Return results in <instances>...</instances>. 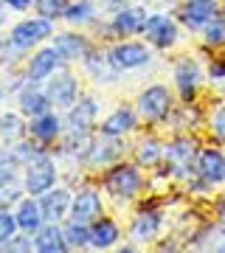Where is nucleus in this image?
<instances>
[{
	"label": "nucleus",
	"mask_w": 225,
	"mask_h": 253,
	"mask_svg": "<svg viewBox=\"0 0 225 253\" xmlns=\"http://www.w3.org/2000/svg\"><path fill=\"white\" fill-rule=\"evenodd\" d=\"M99 186L107 200L118 206H135L149 189V177H146V169H141L133 158H124L99 172Z\"/></svg>",
	"instance_id": "obj_1"
},
{
	"label": "nucleus",
	"mask_w": 225,
	"mask_h": 253,
	"mask_svg": "<svg viewBox=\"0 0 225 253\" xmlns=\"http://www.w3.org/2000/svg\"><path fill=\"white\" fill-rule=\"evenodd\" d=\"M197 149H200V141L191 135V132H172V135L166 138V158H163V166L155 169L152 174L186 183L191 174L197 172V166H194Z\"/></svg>",
	"instance_id": "obj_2"
},
{
	"label": "nucleus",
	"mask_w": 225,
	"mask_h": 253,
	"mask_svg": "<svg viewBox=\"0 0 225 253\" xmlns=\"http://www.w3.org/2000/svg\"><path fill=\"white\" fill-rule=\"evenodd\" d=\"M54 34H56V23L54 20L34 14V17H20L17 23H11L6 40H9V45L26 59L34 48H40L43 42H51V37Z\"/></svg>",
	"instance_id": "obj_3"
},
{
	"label": "nucleus",
	"mask_w": 225,
	"mask_h": 253,
	"mask_svg": "<svg viewBox=\"0 0 225 253\" xmlns=\"http://www.w3.org/2000/svg\"><path fill=\"white\" fill-rule=\"evenodd\" d=\"M130 149H133V141H130V138H116V135L93 132L88 152H85V158H82V169L99 174V172H104L107 166L130 158Z\"/></svg>",
	"instance_id": "obj_4"
},
{
	"label": "nucleus",
	"mask_w": 225,
	"mask_h": 253,
	"mask_svg": "<svg viewBox=\"0 0 225 253\" xmlns=\"http://www.w3.org/2000/svg\"><path fill=\"white\" fill-rule=\"evenodd\" d=\"M175 101H178L175 87H169L166 82H152V84H146L144 90L135 96V110H138V116H141L144 124L158 126L166 121V116L175 107Z\"/></svg>",
	"instance_id": "obj_5"
},
{
	"label": "nucleus",
	"mask_w": 225,
	"mask_h": 253,
	"mask_svg": "<svg viewBox=\"0 0 225 253\" xmlns=\"http://www.w3.org/2000/svg\"><path fill=\"white\" fill-rule=\"evenodd\" d=\"M155 51L144 37H130V40H116L110 42V56L121 73H141L155 65Z\"/></svg>",
	"instance_id": "obj_6"
},
{
	"label": "nucleus",
	"mask_w": 225,
	"mask_h": 253,
	"mask_svg": "<svg viewBox=\"0 0 225 253\" xmlns=\"http://www.w3.org/2000/svg\"><path fill=\"white\" fill-rule=\"evenodd\" d=\"M172 84L180 101H197L206 87V68L194 54H180L172 62Z\"/></svg>",
	"instance_id": "obj_7"
},
{
	"label": "nucleus",
	"mask_w": 225,
	"mask_h": 253,
	"mask_svg": "<svg viewBox=\"0 0 225 253\" xmlns=\"http://www.w3.org/2000/svg\"><path fill=\"white\" fill-rule=\"evenodd\" d=\"M23 186H26V194L31 197H40L43 191L54 189L59 177H62V169H59V161H56L54 149H43L34 161H28L23 166Z\"/></svg>",
	"instance_id": "obj_8"
},
{
	"label": "nucleus",
	"mask_w": 225,
	"mask_h": 253,
	"mask_svg": "<svg viewBox=\"0 0 225 253\" xmlns=\"http://www.w3.org/2000/svg\"><path fill=\"white\" fill-rule=\"evenodd\" d=\"M144 40L158 54L175 51L180 45V40H183V28H180L175 11H169V9L149 11V20H146V28H144Z\"/></svg>",
	"instance_id": "obj_9"
},
{
	"label": "nucleus",
	"mask_w": 225,
	"mask_h": 253,
	"mask_svg": "<svg viewBox=\"0 0 225 253\" xmlns=\"http://www.w3.org/2000/svg\"><path fill=\"white\" fill-rule=\"evenodd\" d=\"M169 225V217L161 206H138L130 217V225H127V236L138 245H152L163 236Z\"/></svg>",
	"instance_id": "obj_10"
},
{
	"label": "nucleus",
	"mask_w": 225,
	"mask_h": 253,
	"mask_svg": "<svg viewBox=\"0 0 225 253\" xmlns=\"http://www.w3.org/2000/svg\"><path fill=\"white\" fill-rule=\"evenodd\" d=\"M82 73L88 76L93 84H99V87H113L121 82L124 73L116 68L113 62V56H110V42H96L93 40V45L88 48V54L82 56Z\"/></svg>",
	"instance_id": "obj_11"
},
{
	"label": "nucleus",
	"mask_w": 225,
	"mask_h": 253,
	"mask_svg": "<svg viewBox=\"0 0 225 253\" xmlns=\"http://www.w3.org/2000/svg\"><path fill=\"white\" fill-rule=\"evenodd\" d=\"M101 121V101L93 93H82L71 110H65V135H93Z\"/></svg>",
	"instance_id": "obj_12"
},
{
	"label": "nucleus",
	"mask_w": 225,
	"mask_h": 253,
	"mask_svg": "<svg viewBox=\"0 0 225 253\" xmlns=\"http://www.w3.org/2000/svg\"><path fill=\"white\" fill-rule=\"evenodd\" d=\"M43 87H45V93H48L51 104H54V110H59V113L71 110L73 104H76V99L85 93L82 90V76L73 71L71 65L59 68L51 79H45Z\"/></svg>",
	"instance_id": "obj_13"
},
{
	"label": "nucleus",
	"mask_w": 225,
	"mask_h": 253,
	"mask_svg": "<svg viewBox=\"0 0 225 253\" xmlns=\"http://www.w3.org/2000/svg\"><path fill=\"white\" fill-rule=\"evenodd\" d=\"M101 214H107V200H104V191H101L99 183H82L73 189V203H71V214L68 219H76V222H93L99 219Z\"/></svg>",
	"instance_id": "obj_14"
},
{
	"label": "nucleus",
	"mask_w": 225,
	"mask_h": 253,
	"mask_svg": "<svg viewBox=\"0 0 225 253\" xmlns=\"http://www.w3.org/2000/svg\"><path fill=\"white\" fill-rule=\"evenodd\" d=\"M141 126H144V121L138 116L135 104H116L110 113L101 116L96 132H101V135H116V138H133V135H138Z\"/></svg>",
	"instance_id": "obj_15"
},
{
	"label": "nucleus",
	"mask_w": 225,
	"mask_h": 253,
	"mask_svg": "<svg viewBox=\"0 0 225 253\" xmlns=\"http://www.w3.org/2000/svg\"><path fill=\"white\" fill-rule=\"evenodd\" d=\"M220 0H180L175 6V17H178L180 28L189 31V34H200L203 26H206L211 17L220 14Z\"/></svg>",
	"instance_id": "obj_16"
},
{
	"label": "nucleus",
	"mask_w": 225,
	"mask_h": 253,
	"mask_svg": "<svg viewBox=\"0 0 225 253\" xmlns=\"http://www.w3.org/2000/svg\"><path fill=\"white\" fill-rule=\"evenodd\" d=\"M65 65H68V62L59 56V51L54 48V42H43L40 48H34V51L26 56L23 71H26V79L28 82L43 84L45 79H51L59 68H65Z\"/></svg>",
	"instance_id": "obj_17"
},
{
	"label": "nucleus",
	"mask_w": 225,
	"mask_h": 253,
	"mask_svg": "<svg viewBox=\"0 0 225 253\" xmlns=\"http://www.w3.org/2000/svg\"><path fill=\"white\" fill-rule=\"evenodd\" d=\"M51 42H54V48L59 51V56H62L68 65H79L82 56L88 54V48L93 45V37H90V31H85V28H56V34L51 37Z\"/></svg>",
	"instance_id": "obj_18"
},
{
	"label": "nucleus",
	"mask_w": 225,
	"mask_h": 253,
	"mask_svg": "<svg viewBox=\"0 0 225 253\" xmlns=\"http://www.w3.org/2000/svg\"><path fill=\"white\" fill-rule=\"evenodd\" d=\"M130 158H133L141 169L146 172H155L163 166V158H166V138H161L158 132H146V135H138L133 141V149H130Z\"/></svg>",
	"instance_id": "obj_19"
},
{
	"label": "nucleus",
	"mask_w": 225,
	"mask_h": 253,
	"mask_svg": "<svg viewBox=\"0 0 225 253\" xmlns=\"http://www.w3.org/2000/svg\"><path fill=\"white\" fill-rule=\"evenodd\" d=\"M40 211H43L45 222H65L68 214H71V203H73V186L68 183H56L54 189L43 191L40 197Z\"/></svg>",
	"instance_id": "obj_20"
},
{
	"label": "nucleus",
	"mask_w": 225,
	"mask_h": 253,
	"mask_svg": "<svg viewBox=\"0 0 225 253\" xmlns=\"http://www.w3.org/2000/svg\"><path fill=\"white\" fill-rule=\"evenodd\" d=\"M28 135L34 138L37 144L54 149L59 144V138L65 135V113L59 110H48L43 116L28 118Z\"/></svg>",
	"instance_id": "obj_21"
},
{
	"label": "nucleus",
	"mask_w": 225,
	"mask_h": 253,
	"mask_svg": "<svg viewBox=\"0 0 225 253\" xmlns=\"http://www.w3.org/2000/svg\"><path fill=\"white\" fill-rule=\"evenodd\" d=\"M194 166H197V174H203L208 183H214L217 189L225 186V152L220 144H200Z\"/></svg>",
	"instance_id": "obj_22"
},
{
	"label": "nucleus",
	"mask_w": 225,
	"mask_h": 253,
	"mask_svg": "<svg viewBox=\"0 0 225 253\" xmlns=\"http://www.w3.org/2000/svg\"><path fill=\"white\" fill-rule=\"evenodd\" d=\"M121 236H124L121 222L113 214H101L90 222V251H116Z\"/></svg>",
	"instance_id": "obj_23"
},
{
	"label": "nucleus",
	"mask_w": 225,
	"mask_h": 253,
	"mask_svg": "<svg viewBox=\"0 0 225 253\" xmlns=\"http://www.w3.org/2000/svg\"><path fill=\"white\" fill-rule=\"evenodd\" d=\"M14 107L26 118H37V116H43V113H48V110H54V104H51V99H48V93H45L43 84L26 82L17 90V96H14Z\"/></svg>",
	"instance_id": "obj_24"
},
{
	"label": "nucleus",
	"mask_w": 225,
	"mask_h": 253,
	"mask_svg": "<svg viewBox=\"0 0 225 253\" xmlns=\"http://www.w3.org/2000/svg\"><path fill=\"white\" fill-rule=\"evenodd\" d=\"M31 239H34V253H71L62 222H43L31 234Z\"/></svg>",
	"instance_id": "obj_25"
},
{
	"label": "nucleus",
	"mask_w": 225,
	"mask_h": 253,
	"mask_svg": "<svg viewBox=\"0 0 225 253\" xmlns=\"http://www.w3.org/2000/svg\"><path fill=\"white\" fill-rule=\"evenodd\" d=\"M200 121H203V110L197 107V101H175V107L172 113L166 116L163 126L169 129V132H191V129H197Z\"/></svg>",
	"instance_id": "obj_26"
},
{
	"label": "nucleus",
	"mask_w": 225,
	"mask_h": 253,
	"mask_svg": "<svg viewBox=\"0 0 225 253\" xmlns=\"http://www.w3.org/2000/svg\"><path fill=\"white\" fill-rule=\"evenodd\" d=\"M101 14H104V11H101L99 0H71V3L65 6L62 23L71 26V28H85V31H88Z\"/></svg>",
	"instance_id": "obj_27"
},
{
	"label": "nucleus",
	"mask_w": 225,
	"mask_h": 253,
	"mask_svg": "<svg viewBox=\"0 0 225 253\" xmlns=\"http://www.w3.org/2000/svg\"><path fill=\"white\" fill-rule=\"evenodd\" d=\"M23 135H28V118L14 110H0V144H14Z\"/></svg>",
	"instance_id": "obj_28"
},
{
	"label": "nucleus",
	"mask_w": 225,
	"mask_h": 253,
	"mask_svg": "<svg viewBox=\"0 0 225 253\" xmlns=\"http://www.w3.org/2000/svg\"><path fill=\"white\" fill-rule=\"evenodd\" d=\"M14 219H17V228L23 231V234H34L37 228L45 222V217H43V211H40V203H37V197L26 194V197L20 200L17 206H14Z\"/></svg>",
	"instance_id": "obj_29"
},
{
	"label": "nucleus",
	"mask_w": 225,
	"mask_h": 253,
	"mask_svg": "<svg viewBox=\"0 0 225 253\" xmlns=\"http://www.w3.org/2000/svg\"><path fill=\"white\" fill-rule=\"evenodd\" d=\"M200 40H203V48H208V51H225V14L223 11L203 26Z\"/></svg>",
	"instance_id": "obj_30"
},
{
	"label": "nucleus",
	"mask_w": 225,
	"mask_h": 253,
	"mask_svg": "<svg viewBox=\"0 0 225 253\" xmlns=\"http://www.w3.org/2000/svg\"><path fill=\"white\" fill-rule=\"evenodd\" d=\"M23 197H26L23 174H9V177H0V208H14Z\"/></svg>",
	"instance_id": "obj_31"
},
{
	"label": "nucleus",
	"mask_w": 225,
	"mask_h": 253,
	"mask_svg": "<svg viewBox=\"0 0 225 253\" xmlns=\"http://www.w3.org/2000/svg\"><path fill=\"white\" fill-rule=\"evenodd\" d=\"M65 239L68 248L73 251H90V222H76V219H65Z\"/></svg>",
	"instance_id": "obj_32"
},
{
	"label": "nucleus",
	"mask_w": 225,
	"mask_h": 253,
	"mask_svg": "<svg viewBox=\"0 0 225 253\" xmlns=\"http://www.w3.org/2000/svg\"><path fill=\"white\" fill-rule=\"evenodd\" d=\"M43 149H48V146L37 144L31 135H23L20 141H14V144H11V152H14V158L20 161V166H26L28 161H34V158L43 152Z\"/></svg>",
	"instance_id": "obj_33"
},
{
	"label": "nucleus",
	"mask_w": 225,
	"mask_h": 253,
	"mask_svg": "<svg viewBox=\"0 0 225 253\" xmlns=\"http://www.w3.org/2000/svg\"><path fill=\"white\" fill-rule=\"evenodd\" d=\"M208 135L214 138V144H225V101H220L211 113H208Z\"/></svg>",
	"instance_id": "obj_34"
},
{
	"label": "nucleus",
	"mask_w": 225,
	"mask_h": 253,
	"mask_svg": "<svg viewBox=\"0 0 225 253\" xmlns=\"http://www.w3.org/2000/svg\"><path fill=\"white\" fill-rule=\"evenodd\" d=\"M68 3L71 0H34V14L54 20V23H62V14H65Z\"/></svg>",
	"instance_id": "obj_35"
},
{
	"label": "nucleus",
	"mask_w": 225,
	"mask_h": 253,
	"mask_svg": "<svg viewBox=\"0 0 225 253\" xmlns=\"http://www.w3.org/2000/svg\"><path fill=\"white\" fill-rule=\"evenodd\" d=\"M17 219H14V208H0V248L17 234Z\"/></svg>",
	"instance_id": "obj_36"
},
{
	"label": "nucleus",
	"mask_w": 225,
	"mask_h": 253,
	"mask_svg": "<svg viewBox=\"0 0 225 253\" xmlns=\"http://www.w3.org/2000/svg\"><path fill=\"white\" fill-rule=\"evenodd\" d=\"M23 172V166L20 161L14 158L9 144H0V177H9V174H20Z\"/></svg>",
	"instance_id": "obj_37"
},
{
	"label": "nucleus",
	"mask_w": 225,
	"mask_h": 253,
	"mask_svg": "<svg viewBox=\"0 0 225 253\" xmlns=\"http://www.w3.org/2000/svg\"><path fill=\"white\" fill-rule=\"evenodd\" d=\"M31 251H34V239H31V234H23V231H17L0 248V253H31Z\"/></svg>",
	"instance_id": "obj_38"
},
{
	"label": "nucleus",
	"mask_w": 225,
	"mask_h": 253,
	"mask_svg": "<svg viewBox=\"0 0 225 253\" xmlns=\"http://www.w3.org/2000/svg\"><path fill=\"white\" fill-rule=\"evenodd\" d=\"M206 82H214V84H223L225 82V59L223 56H211L206 62Z\"/></svg>",
	"instance_id": "obj_39"
},
{
	"label": "nucleus",
	"mask_w": 225,
	"mask_h": 253,
	"mask_svg": "<svg viewBox=\"0 0 225 253\" xmlns=\"http://www.w3.org/2000/svg\"><path fill=\"white\" fill-rule=\"evenodd\" d=\"M6 6H9L11 14H28V11H34V0H3Z\"/></svg>",
	"instance_id": "obj_40"
},
{
	"label": "nucleus",
	"mask_w": 225,
	"mask_h": 253,
	"mask_svg": "<svg viewBox=\"0 0 225 253\" xmlns=\"http://www.w3.org/2000/svg\"><path fill=\"white\" fill-rule=\"evenodd\" d=\"M99 3H101V11H104V14H110V11L124 9V6H130V3H135V0H99Z\"/></svg>",
	"instance_id": "obj_41"
},
{
	"label": "nucleus",
	"mask_w": 225,
	"mask_h": 253,
	"mask_svg": "<svg viewBox=\"0 0 225 253\" xmlns=\"http://www.w3.org/2000/svg\"><path fill=\"white\" fill-rule=\"evenodd\" d=\"M141 3H146V6H149V9H175V6H178L180 0H141Z\"/></svg>",
	"instance_id": "obj_42"
},
{
	"label": "nucleus",
	"mask_w": 225,
	"mask_h": 253,
	"mask_svg": "<svg viewBox=\"0 0 225 253\" xmlns=\"http://www.w3.org/2000/svg\"><path fill=\"white\" fill-rule=\"evenodd\" d=\"M9 99H11V90H9V84H6V79H3V73H0V104H6Z\"/></svg>",
	"instance_id": "obj_43"
},
{
	"label": "nucleus",
	"mask_w": 225,
	"mask_h": 253,
	"mask_svg": "<svg viewBox=\"0 0 225 253\" xmlns=\"http://www.w3.org/2000/svg\"><path fill=\"white\" fill-rule=\"evenodd\" d=\"M116 251H118V253H138V251H144V245H135V242H133V245H121V242H118Z\"/></svg>",
	"instance_id": "obj_44"
},
{
	"label": "nucleus",
	"mask_w": 225,
	"mask_h": 253,
	"mask_svg": "<svg viewBox=\"0 0 225 253\" xmlns=\"http://www.w3.org/2000/svg\"><path fill=\"white\" fill-rule=\"evenodd\" d=\"M9 14H11V11H9V6H6V3L0 0V28H3L6 23H9Z\"/></svg>",
	"instance_id": "obj_45"
},
{
	"label": "nucleus",
	"mask_w": 225,
	"mask_h": 253,
	"mask_svg": "<svg viewBox=\"0 0 225 253\" xmlns=\"http://www.w3.org/2000/svg\"><path fill=\"white\" fill-rule=\"evenodd\" d=\"M3 40H6V34H3V28H0V45H3Z\"/></svg>",
	"instance_id": "obj_46"
}]
</instances>
